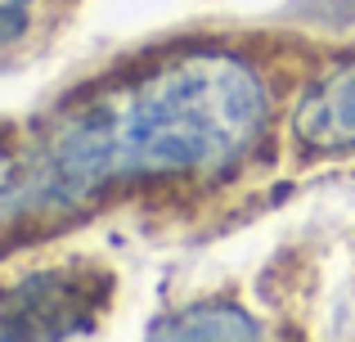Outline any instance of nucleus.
I'll use <instances>...</instances> for the list:
<instances>
[{"label": "nucleus", "mask_w": 355, "mask_h": 342, "mask_svg": "<svg viewBox=\"0 0 355 342\" xmlns=\"http://www.w3.org/2000/svg\"><path fill=\"white\" fill-rule=\"evenodd\" d=\"M266 122V86L230 54H189L68 113L23 176L27 203H81L108 180L230 167Z\"/></svg>", "instance_id": "obj_1"}, {"label": "nucleus", "mask_w": 355, "mask_h": 342, "mask_svg": "<svg viewBox=\"0 0 355 342\" xmlns=\"http://www.w3.org/2000/svg\"><path fill=\"white\" fill-rule=\"evenodd\" d=\"M293 126L311 144H355V68H342L329 81H320L302 99Z\"/></svg>", "instance_id": "obj_2"}, {"label": "nucleus", "mask_w": 355, "mask_h": 342, "mask_svg": "<svg viewBox=\"0 0 355 342\" xmlns=\"http://www.w3.org/2000/svg\"><path fill=\"white\" fill-rule=\"evenodd\" d=\"M153 338H257V320H248L234 307H193L184 316H171L148 329Z\"/></svg>", "instance_id": "obj_3"}, {"label": "nucleus", "mask_w": 355, "mask_h": 342, "mask_svg": "<svg viewBox=\"0 0 355 342\" xmlns=\"http://www.w3.org/2000/svg\"><path fill=\"white\" fill-rule=\"evenodd\" d=\"M18 203H27V185H23V176L14 171V162L5 158V149H0V225L14 216Z\"/></svg>", "instance_id": "obj_4"}, {"label": "nucleus", "mask_w": 355, "mask_h": 342, "mask_svg": "<svg viewBox=\"0 0 355 342\" xmlns=\"http://www.w3.org/2000/svg\"><path fill=\"white\" fill-rule=\"evenodd\" d=\"M27 27V14L18 0H9V9H0V36H18Z\"/></svg>", "instance_id": "obj_5"}, {"label": "nucleus", "mask_w": 355, "mask_h": 342, "mask_svg": "<svg viewBox=\"0 0 355 342\" xmlns=\"http://www.w3.org/2000/svg\"><path fill=\"white\" fill-rule=\"evenodd\" d=\"M18 5H27V0H18Z\"/></svg>", "instance_id": "obj_6"}]
</instances>
